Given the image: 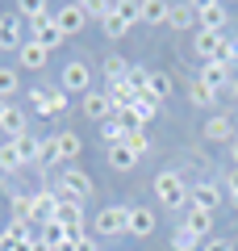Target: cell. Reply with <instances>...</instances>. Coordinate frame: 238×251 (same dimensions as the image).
Wrapping results in <instances>:
<instances>
[{"mask_svg": "<svg viewBox=\"0 0 238 251\" xmlns=\"http://www.w3.org/2000/svg\"><path fill=\"white\" fill-rule=\"evenodd\" d=\"M205 251H234V243H230V239H209Z\"/></svg>", "mask_w": 238, "mask_h": 251, "instance_id": "cell-42", "label": "cell"}, {"mask_svg": "<svg viewBox=\"0 0 238 251\" xmlns=\"http://www.w3.org/2000/svg\"><path fill=\"white\" fill-rule=\"evenodd\" d=\"M25 113H21V109H13V105H4V113H0V130H4V138H9V143H17V138H25L29 130H25Z\"/></svg>", "mask_w": 238, "mask_h": 251, "instance_id": "cell-8", "label": "cell"}, {"mask_svg": "<svg viewBox=\"0 0 238 251\" xmlns=\"http://www.w3.org/2000/svg\"><path fill=\"white\" fill-rule=\"evenodd\" d=\"M0 188H4V172H0Z\"/></svg>", "mask_w": 238, "mask_h": 251, "instance_id": "cell-50", "label": "cell"}, {"mask_svg": "<svg viewBox=\"0 0 238 251\" xmlns=\"http://www.w3.org/2000/svg\"><path fill=\"white\" fill-rule=\"evenodd\" d=\"M13 92H21V75L13 67H0V100H9Z\"/></svg>", "mask_w": 238, "mask_h": 251, "instance_id": "cell-31", "label": "cell"}, {"mask_svg": "<svg viewBox=\"0 0 238 251\" xmlns=\"http://www.w3.org/2000/svg\"><path fill=\"white\" fill-rule=\"evenodd\" d=\"M221 42H226V34H213V29H196L192 50L201 54L205 63H213V59H217V50H221Z\"/></svg>", "mask_w": 238, "mask_h": 251, "instance_id": "cell-10", "label": "cell"}, {"mask_svg": "<svg viewBox=\"0 0 238 251\" xmlns=\"http://www.w3.org/2000/svg\"><path fill=\"white\" fill-rule=\"evenodd\" d=\"M230 205H234V209H238V188H230Z\"/></svg>", "mask_w": 238, "mask_h": 251, "instance_id": "cell-45", "label": "cell"}, {"mask_svg": "<svg viewBox=\"0 0 238 251\" xmlns=\"http://www.w3.org/2000/svg\"><path fill=\"white\" fill-rule=\"evenodd\" d=\"M79 4H84L88 21H100V25H105V21L113 17V4H109V0H79Z\"/></svg>", "mask_w": 238, "mask_h": 251, "instance_id": "cell-28", "label": "cell"}, {"mask_svg": "<svg viewBox=\"0 0 238 251\" xmlns=\"http://www.w3.org/2000/svg\"><path fill=\"white\" fill-rule=\"evenodd\" d=\"M59 80H63V92H84V97H88L92 92V67L84 59H71Z\"/></svg>", "mask_w": 238, "mask_h": 251, "instance_id": "cell-4", "label": "cell"}, {"mask_svg": "<svg viewBox=\"0 0 238 251\" xmlns=\"http://www.w3.org/2000/svg\"><path fill=\"white\" fill-rule=\"evenodd\" d=\"M34 251H50V247H46V243H34Z\"/></svg>", "mask_w": 238, "mask_h": 251, "instance_id": "cell-48", "label": "cell"}, {"mask_svg": "<svg viewBox=\"0 0 238 251\" xmlns=\"http://www.w3.org/2000/svg\"><path fill=\"white\" fill-rule=\"evenodd\" d=\"M38 243H46L50 251H63L67 247V230H63L59 222H42L38 226Z\"/></svg>", "mask_w": 238, "mask_h": 251, "instance_id": "cell-20", "label": "cell"}, {"mask_svg": "<svg viewBox=\"0 0 238 251\" xmlns=\"http://www.w3.org/2000/svg\"><path fill=\"white\" fill-rule=\"evenodd\" d=\"M29 197H34V222L38 226L50 222L54 205H59V188H38V193H29Z\"/></svg>", "mask_w": 238, "mask_h": 251, "instance_id": "cell-11", "label": "cell"}, {"mask_svg": "<svg viewBox=\"0 0 238 251\" xmlns=\"http://www.w3.org/2000/svg\"><path fill=\"white\" fill-rule=\"evenodd\" d=\"M100 29H105V38H113V42H117V38H125V34H130V21H121V17H117V9H113V17H109Z\"/></svg>", "mask_w": 238, "mask_h": 251, "instance_id": "cell-36", "label": "cell"}, {"mask_svg": "<svg viewBox=\"0 0 238 251\" xmlns=\"http://www.w3.org/2000/svg\"><path fill=\"white\" fill-rule=\"evenodd\" d=\"M38 163H42V168H54V163H59V147H54V138H42V147H38Z\"/></svg>", "mask_w": 238, "mask_h": 251, "instance_id": "cell-37", "label": "cell"}, {"mask_svg": "<svg viewBox=\"0 0 238 251\" xmlns=\"http://www.w3.org/2000/svg\"><path fill=\"white\" fill-rule=\"evenodd\" d=\"M105 159H109V168H113V172H130L134 163H138V155H134L125 143H117V147H109V155H105Z\"/></svg>", "mask_w": 238, "mask_h": 251, "instance_id": "cell-22", "label": "cell"}, {"mask_svg": "<svg viewBox=\"0 0 238 251\" xmlns=\"http://www.w3.org/2000/svg\"><path fill=\"white\" fill-rule=\"evenodd\" d=\"M192 205H196V209H209V214H213V209L221 205L217 184H196V188H192Z\"/></svg>", "mask_w": 238, "mask_h": 251, "instance_id": "cell-23", "label": "cell"}, {"mask_svg": "<svg viewBox=\"0 0 238 251\" xmlns=\"http://www.w3.org/2000/svg\"><path fill=\"white\" fill-rule=\"evenodd\" d=\"M92 230L105 234V239H113V234H130V209H125V205L100 209V214L92 218Z\"/></svg>", "mask_w": 238, "mask_h": 251, "instance_id": "cell-2", "label": "cell"}, {"mask_svg": "<svg viewBox=\"0 0 238 251\" xmlns=\"http://www.w3.org/2000/svg\"><path fill=\"white\" fill-rule=\"evenodd\" d=\"M17 168H25V159L17 155V147H13V143H0V172H17Z\"/></svg>", "mask_w": 238, "mask_h": 251, "instance_id": "cell-30", "label": "cell"}, {"mask_svg": "<svg viewBox=\"0 0 238 251\" xmlns=\"http://www.w3.org/2000/svg\"><path fill=\"white\" fill-rule=\"evenodd\" d=\"M230 92H234V97H238V72H234V80H230Z\"/></svg>", "mask_w": 238, "mask_h": 251, "instance_id": "cell-46", "label": "cell"}, {"mask_svg": "<svg viewBox=\"0 0 238 251\" xmlns=\"http://www.w3.org/2000/svg\"><path fill=\"white\" fill-rule=\"evenodd\" d=\"M54 25H59L63 34H79V29L88 25L84 4H59V9H54Z\"/></svg>", "mask_w": 238, "mask_h": 251, "instance_id": "cell-6", "label": "cell"}, {"mask_svg": "<svg viewBox=\"0 0 238 251\" xmlns=\"http://www.w3.org/2000/svg\"><path fill=\"white\" fill-rule=\"evenodd\" d=\"M125 147H130L134 155H146V147H150L146 143V130H130V134H125Z\"/></svg>", "mask_w": 238, "mask_h": 251, "instance_id": "cell-40", "label": "cell"}, {"mask_svg": "<svg viewBox=\"0 0 238 251\" xmlns=\"http://www.w3.org/2000/svg\"><path fill=\"white\" fill-rule=\"evenodd\" d=\"M230 151H234V168H238V138H234V147H230Z\"/></svg>", "mask_w": 238, "mask_h": 251, "instance_id": "cell-47", "label": "cell"}, {"mask_svg": "<svg viewBox=\"0 0 238 251\" xmlns=\"http://www.w3.org/2000/svg\"><path fill=\"white\" fill-rule=\"evenodd\" d=\"M63 38H67V34H63L54 21H46V25H38V29H34V42L42 46V50H54V46H63Z\"/></svg>", "mask_w": 238, "mask_h": 251, "instance_id": "cell-24", "label": "cell"}, {"mask_svg": "<svg viewBox=\"0 0 238 251\" xmlns=\"http://www.w3.org/2000/svg\"><path fill=\"white\" fill-rule=\"evenodd\" d=\"M25 239H13V234H0V251H17Z\"/></svg>", "mask_w": 238, "mask_h": 251, "instance_id": "cell-43", "label": "cell"}, {"mask_svg": "<svg viewBox=\"0 0 238 251\" xmlns=\"http://www.w3.org/2000/svg\"><path fill=\"white\" fill-rule=\"evenodd\" d=\"M230 80H234V72L221 67V63H205V67H201V84H205V88H213V92L230 88Z\"/></svg>", "mask_w": 238, "mask_h": 251, "instance_id": "cell-15", "label": "cell"}, {"mask_svg": "<svg viewBox=\"0 0 238 251\" xmlns=\"http://www.w3.org/2000/svg\"><path fill=\"white\" fill-rule=\"evenodd\" d=\"M109 100H113V113H125V109H134V100H138V92L130 88V84H109Z\"/></svg>", "mask_w": 238, "mask_h": 251, "instance_id": "cell-18", "label": "cell"}, {"mask_svg": "<svg viewBox=\"0 0 238 251\" xmlns=\"http://www.w3.org/2000/svg\"><path fill=\"white\" fill-rule=\"evenodd\" d=\"M226 188H238V168L230 172V180H226Z\"/></svg>", "mask_w": 238, "mask_h": 251, "instance_id": "cell-44", "label": "cell"}, {"mask_svg": "<svg viewBox=\"0 0 238 251\" xmlns=\"http://www.w3.org/2000/svg\"><path fill=\"white\" fill-rule=\"evenodd\" d=\"M125 122L121 117H109V122H100V143H109V147H117V143H125Z\"/></svg>", "mask_w": 238, "mask_h": 251, "instance_id": "cell-25", "label": "cell"}, {"mask_svg": "<svg viewBox=\"0 0 238 251\" xmlns=\"http://www.w3.org/2000/svg\"><path fill=\"white\" fill-rule=\"evenodd\" d=\"M113 9H117V17L130 21V25H134V21H142V4H134V0H121V4H113Z\"/></svg>", "mask_w": 238, "mask_h": 251, "instance_id": "cell-39", "label": "cell"}, {"mask_svg": "<svg viewBox=\"0 0 238 251\" xmlns=\"http://www.w3.org/2000/svg\"><path fill=\"white\" fill-rule=\"evenodd\" d=\"M4 105H9V100H0V113H4Z\"/></svg>", "mask_w": 238, "mask_h": 251, "instance_id": "cell-49", "label": "cell"}, {"mask_svg": "<svg viewBox=\"0 0 238 251\" xmlns=\"http://www.w3.org/2000/svg\"><path fill=\"white\" fill-rule=\"evenodd\" d=\"M54 147H59V159H75V155L84 151V138H79L75 130H59V134H54Z\"/></svg>", "mask_w": 238, "mask_h": 251, "instance_id": "cell-17", "label": "cell"}, {"mask_svg": "<svg viewBox=\"0 0 238 251\" xmlns=\"http://www.w3.org/2000/svg\"><path fill=\"white\" fill-rule=\"evenodd\" d=\"M205 138H209V143H234V122H230L226 113H213L209 122H205Z\"/></svg>", "mask_w": 238, "mask_h": 251, "instance_id": "cell-12", "label": "cell"}, {"mask_svg": "<svg viewBox=\"0 0 238 251\" xmlns=\"http://www.w3.org/2000/svg\"><path fill=\"white\" fill-rule=\"evenodd\" d=\"M46 54H50V50H42V46L29 38V42L17 50V59H21V67H29V72H42V67H46Z\"/></svg>", "mask_w": 238, "mask_h": 251, "instance_id": "cell-16", "label": "cell"}, {"mask_svg": "<svg viewBox=\"0 0 238 251\" xmlns=\"http://www.w3.org/2000/svg\"><path fill=\"white\" fill-rule=\"evenodd\" d=\"M150 97H155V100H167L171 97V80H167V75H163V72H150Z\"/></svg>", "mask_w": 238, "mask_h": 251, "instance_id": "cell-33", "label": "cell"}, {"mask_svg": "<svg viewBox=\"0 0 238 251\" xmlns=\"http://www.w3.org/2000/svg\"><path fill=\"white\" fill-rule=\"evenodd\" d=\"M63 251H100V247H96V239H92V234H79V239H75V243H67Z\"/></svg>", "mask_w": 238, "mask_h": 251, "instance_id": "cell-41", "label": "cell"}, {"mask_svg": "<svg viewBox=\"0 0 238 251\" xmlns=\"http://www.w3.org/2000/svg\"><path fill=\"white\" fill-rule=\"evenodd\" d=\"M213 63H221V67H234V63H238V38H226Z\"/></svg>", "mask_w": 238, "mask_h": 251, "instance_id": "cell-35", "label": "cell"}, {"mask_svg": "<svg viewBox=\"0 0 238 251\" xmlns=\"http://www.w3.org/2000/svg\"><path fill=\"white\" fill-rule=\"evenodd\" d=\"M230 21V9L221 4V0H201L196 4V29H213V34H221Z\"/></svg>", "mask_w": 238, "mask_h": 251, "instance_id": "cell-5", "label": "cell"}, {"mask_svg": "<svg viewBox=\"0 0 238 251\" xmlns=\"http://www.w3.org/2000/svg\"><path fill=\"white\" fill-rule=\"evenodd\" d=\"M167 13H171V4H163V0H146V4H142V21H146V25H163Z\"/></svg>", "mask_w": 238, "mask_h": 251, "instance_id": "cell-26", "label": "cell"}, {"mask_svg": "<svg viewBox=\"0 0 238 251\" xmlns=\"http://www.w3.org/2000/svg\"><path fill=\"white\" fill-rule=\"evenodd\" d=\"M188 100H192L196 109H209L213 100H217V92H213V88H205V84L196 80V84H192V92H188Z\"/></svg>", "mask_w": 238, "mask_h": 251, "instance_id": "cell-34", "label": "cell"}, {"mask_svg": "<svg viewBox=\"0 0 238 251\" xmlns=\"http://www.w3.org/2000/svg\"><path fill=\"white\" fill-rule=\"evenodd\" d=\"M17 17L29 21V29H38V25H46V21H54V13H50V4H42V0H21Z\"/></svg>", "mask_w": 238, "mask_h": 251, "instance_id": "cell-9", "label": "cell"}, {"mask_svg": "<svg viewBox=\"0 0 238 251\" xmlns=\"http://www.w3.org/2000/svg\"><path fill=\"white\" fill-rule=\"evenodd\" d=\"M201 247V239H196L188 226H176V234H171V251H196Z\"/></svg>", "mask_w": 238, "mask_h": 251, "instance_id": "cell-29", "label": "cell"}, {"mask_svg": "<svg viewBox=\"0 0 238 251\" xmlns=\"http://www.w3.org/2000/svg\"><path fill=\"white\" fill-rule=\"evenodd\" d=\"M167 25L171 29H196V4H171Z\"/></svg>", "mask_w": 238, "mask_h": 251, "instance_id": "cell-21", "label": "cell"}, {"mask_svg": "<svg viewBox=\"0 0 238 251\" xmlns=\"http://www.w3.org/2000/svg\"><path fill=\"white\" fill-rule=\"evenodd\" d=\"M125 84H130V88H134V92L142 97V92L150 88V72L142 67V63H130V72H125Z\"/></svg>", "mask_w": 238, "mask_h": 251, "instance_id": "cell-27", "label": "cell"}, {"mask_svg": "<svg viewBox=\"0 0 238 251\" xmlns=\"http://www.w3.org/2000/svg\"><path fill=\"white\" fill-rule=\"evenodd\" d=\"M54 188H59V197H71V201L84 205V201L92 197V176H88V172H79V168H67Z\"/></svg>", "mask_w": 238, "mask_h": 251, "instance_id": "cell-3", "label": "cell"}, {"mask_svg": "<svg viewBox=\"0 0 238 251\" xmlns=\"http://www.w3.org/2000/svg\"><path fill=\"white\" fill-rule=\"evenodd\" d=\"M125 72H130V63H125V59H117V54H109V59H105V80L109 84H121Z\"/></svg>", "mask_w": 238, "mask_h": 251, "instance_id": "cell-32", "label": "cell"}, {"mask_svg": "<svg viewBox=\"0 0 238 251\" xmlns=\"http://www.w3.org/2000/svg\"><path fill=\"white\" fill-rule=\"evenodd\" d=\"M130 234H134V239H150V234H155V209L134 205L130 209Z\"/></svg>", "mask_w": 238, "mask_h": 251, "instance_id": "cell-14", "label": "cell"}, {"mask_svg": "<svg viewBox=\"0 0 238 251\" xmlns=\"http://www.w3.org/2000/svg\"><path fill=\"white\" fill-rule=\"evenodd\" d=\"M13 147H17V155H21V159H38V147H42V143H38V138L34 134H25V138H17V143H13Z\"/></svg>", "mask_w": 238, "mask_h": 251, "instance_id": "cell-38", "label": "cell"}, {"mask_svg": "<svg viewBox=\"0 0 238 251\" xmlns=\"http://www.w3.org/2000/svg\"><path fill=\"white\" fill-rule=\"evenodd\" d=\"M184 226L196 234V239H205V234L213 230V214H209V209H196V205H188V218H184Z\"/></svg>", "mask_w": 238, "mask_h": 251, "instance_id": "cell-19", "label": "cell"}, {"mask_svg": "<svg viewBox=\"0 0 238 251\" xmlns=\"http://www.w3.org/2000/svg\"><path fill=\"white\" fill-rule=\"evenodd\" d=\"M21 46H25V21L0 17V50H21Z\"/></svg>", "mask_w": 238, "mask_h": 251, "instance_id": "cell-7", "label": "cell"}, {"mask_svg": "<svg viewBox=\"0 0 238 251\" xmlns=\"http://www.w3.org/2000/svg\"><path fill=\"white\" fill-rule=\"evenodd\" d=\"M155 197H159V205H167V209H188L192 205V188L180 180V172H159L155 176Z\"/></svg>", "mask_w": 238, "mask_h": 251, "instance_id": "cell-1", "label": "cell"}, {"mask_svg": "<svg viewBox=\"0 0 238 251\" xmlns=\"http://www.w3.org/2000/svg\"><path fill=\"white\" fill-rule=\"evenodd\" d=\"M84 117H92V122H109V117H113V100H109V92H88V97H84Z\"/></svg>", "mask_w": 238, "mask_h": 251, "instance_id": "cell-13", "label": "cell"}]
</instances>
